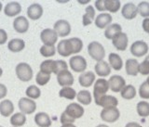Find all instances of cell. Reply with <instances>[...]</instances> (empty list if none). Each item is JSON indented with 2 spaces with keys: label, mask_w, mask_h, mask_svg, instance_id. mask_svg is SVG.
Masks as SVG:
<instances>
[{
  "label": "cell",
  "mask_w": 149,
  "mask_h": 127,
  "mask_svg": "<svg viewBox=\"0 0 149 127\" xmlns=\"http://www.w3.org/2000/svg\"><path fill=\"white\" fill-rule=\"evenodd\" d=\"M25 48V42L21 38H13L8 43V49L12 53H19Z\"/></svg>",
  "instance_id": "cell-24"
},
{
  "label": "cell",
  "mask_w": 149,
  "mask_h": 127,
  "mask_svg": "<svg viewBox=\"0 0 149 127\" xmlns=\"http://www.w3.org/2000/svg\"><path fill=\"white\" fill-rule=\"evenodd\" d=\"M94 72H95V74H97L98 76H100V78H105L110 75L111 67L107 61L102 60V61L96 62L94 66Z\"/></svg>",
  "instance_id": "cell-21"
},
{
  "label": "cell",
  "mask_w": 149,
  "mask_h": 127,
  "mask_svg": "<svg viewBox=\"0 0 149 127\" xmlns=\"http://www.w3.org/2000/svg\"><path fill=\"white\" fill-rule=\"evenodd\" d=\"M15 73L17 78L22 82H29L34 76V70L30 64L26 62L18 63L15 68Z\"/></svg>",
  "instance_id": "cell-1"
},
{
  "label": "cell",
  "mask_w": 149,
  "mask_h": 127,
  "mask_svg": "<svg viewBox=\"0 0 149 127\" xmlns=\"http://www.w3.org/2000/svg\"><path fill=\"white\" fill-rule=\"evenodd\" d=\"M56 48L55 46H45L43 45L39 49V52L41 56H43L44 58H50L53 57L56 54Z\"/></svg>",
  "instance_id": "cell-38"
},
{
  "label": "cell",
  "mask_w": 149,
  "mask_h": 127,
  "mask_svg": "<svg viewBox=\"0 0 149 127\" xmlns=\"http://www.w3.org/2000/svg\"><path fill=\"white\" fill-rule=\"evenodd\" d=\"M8 41V34L4 29L0 28V46L6 44Z\"/></svg>",
  "instance_id": "cell-47"
},
{
  "label": "cell",
  "mask_w": 149,
  "mask_h": 127,
  "mask_svg": "<svg viewBox=\"0 0 149 127\" xmlns=\"http://www.w3.org/2000/svg\"><path fill=\"white\" fill-rule=\"evenodd\" d=\"M146 59V60H148V61H149V55H147L146 57V59Z\"/></svg>",
  "instance_id": "cell-56"
},
{
  "label": "cell",
  "mask_w": 149,
  "mask_h": 127,
  "mask_svg": "<svg viewBox=\"0 0 149 127\" xmlns=\"http://www.w3.org/2000/svg\"><path fill=\"white\" fill-rule=\"evenodd\" d=\"M138 13L141 15L143 19L149 18V2L142 1L137 5Z\"/></svg>",
  "instance_id": "cell-40"
},
{
  "label": "cell",
  "mask_w": 149,
  "mask_h": 127,
  "mask_svg": "<svg viewBox=\"0 0 149 127\" xmlns=\"http://www.w3.org/2000/svg\"><path fill=\"white\" fill-rule=\"evenodd\" d=\"M100 117L102 121H105V123L113 124V123H116V121L119 119L120 111L118 109V107L104 108V109L102 110L100 113Z\"/></svg>",
  "instance_id": "cell-4"
},
{
  "label": "cell",
  "mask_w": 149,
  "mask_h": 127,
  "mask_svg": "<svg viewBox=\"0 0 149 127\" xmlns=\"http://www.w3.org/2000/svg\"><path fill=\"white\" fill-rule=\"evenodd\" d=\"M95 20V8L91 5H88L85 9V14L82 16L83 26H88Z\"/></svg>",
  "instance_id": "cell-28"
},
{
  "label": "cell",
  "mask_w": 149,
  "mask_h": 127,
  "mask_svg": "<svg viewBox=\"0 0 149 127\" xmlns=\"http://www.w3.org/2000/svg\"><path fill=\"white\" fill-rule=\"evenodd\" d=\"M57 52L59 55H61L62 57H69V56H71L74 54V49H73V46L71 44V41L70 39H63L61 40L59 43H58V46H57Z\"/></svg>",
  "instance_id": "cell-13"
},
{
  "label": "cell",
  "mask_w": 149,
  "mask_h": 127,
  "mask_svg": "<svg viewBox=\"0 0 149 127\" xmlns=\"http://www.w3.org/2000/svg\"><path fill=\"white\" fill-rule=\"evenodd\" d=\"M139 73L142 75H146L149 76V61L144 59L139 64Z\"/></svg>",
  "instance_id": "cell-44"
},
{
  "label": "cell",
  "mask_w": 149,
  "mask_h": 127,
  "mask_svg": "<svg viewBox=\"0 0 149 127\" xmlns=\"http://www.w3.org/2000/svg\"><path fill=\"white\" fill-rule=\"evenodd\" d=\"M12 127H13V126H12Z\"/></svg>",
  "instance_id": "cell-60"
},
{
  "label": "cell",
  "mask_w": 149,
  "mask_h": 127,
  "mask_svg": "<svg viewBox=\"0 0 149 127\" xmlns=\"http://www.w3.org/2000/svg\"><path fill=\"white\" fill-rule=\"evenodd\" d=\"M109 89L114 93H120L126 86V80L121 75H112L108 80Z\"/></svg>",
  "instance_id": "cell-10"
},
{
  "label": "cell",
  "mask_w": 149,
  "mask_h": 127,
  "mask_svg": "<svg viewBox=\"0 0 149 127\" xmlns=\"http://www.w3.org/2000/svg\"><path fill=\"white\" fill-rule=\"evenodd\" d=\"M108 91H109L108 80H106L105 78L97 79L94 83V86H93V97H94V99L102 96L106 95Z\"/></svg>",
  "instance_id": "cell-5"
},
{
  "label": "cell",
  "mask_w": 149,
  "mask_h": 127,
  "mask_svg": "<svg viewBox=\"0 0 149 127\" xmlns=\"http://www.w3.org/2000/svg\"><path fill=\"white\" fill-rule=\"evenodd\" d=\"M139 97L143 100L149 99V84L146 81L143 82L139 87Z\"/></svg>",
  "instance_id": "cell-41"
},
{
  "label": "cell",
  "mask_w": 149,
  "mask_h": 127,
  "mask_svg": "<svg viewBox=\"0 0 149 127\" xmlns=\"http://www.w3.org/2000/svg\"><path fill=\"white\" fill-rule=\"evenodd\" d=\"M2 74H3V70H2L1 68H0V77L2 76Z\"/></svg>",
  "instance_id": "cell-55"
},
{
  "label": "cell",
  "mask_w": 149,
  "mask_h": 127,
  "mask_svg": "<svg viewBox=\"0 0 149 127\" xmlns=\"http://www.w3.org/2000/svg\"><path fill=\"white\" fill-rule=\"evenodd\" d=\"M14 110V104L11 100L9 99H3L0 102V114L3 117H9L13 114Z\"/></svg>",
  "instance_id": "cell-25"
},
{
  "label": "cell",
  "mask_w": 149,
  "mask_h": 127,
  "mask_svg": "<svg viewBox=\"0 0 149 127\" xmlns=\"http://www.w3.org/2000/svg\"><path fill=\"white\" fill-rule=\"evenodd\" d=\"M94 102L97 106L102 107V109H104V108L118 107V98L114 96L107 95V94L104 96H102L100 97L96 98V99H94Z\"/></svg>",
  "instance_id": "cell-11"
},
{
  "label": "cell",
  "mask_w": 149,
  "mask_h": 127,
  "mask_svg": "<svg viewBox=\"0 0 149 127\" xmlns=\"http://www.w3.org/2000/svg\"><path fill=\"white\" fill-rule=\"evenodd\" d=\"M77 91L71 86L67 87H62V89L59 91V97L65 98V99L73 100L77 97Z\"/></svg>",
  "instance_id": "cell-34"
},
{
  "label": "cell",
  "mask_w": 149,
  "mask_h": 127,
  "mask_svg": "<svg viewBox=\"0 0 149 127\" xmlns=\"http://www.w3.org/2000/svg\"><path fill=\"white\" fill-rule=\"evenodd\" d=\"M59 3H66V2H68V1H58Z\"/></svg>",
  "instance_id": "cell-57"
},
{
  "label": "cell",
  "mask_w": 149,
  "mask_h": 127,
  "mask_svg": "<svg viewBox=\"0 0 149 127\" xmlns=\"http://www.w3.org/2000/svg\"><path fill=\"white\" fill-rule=\"evenodd\" d=\"M142 27H143V30L146 32L147 35H149V18L143 19V21L142 22Z\"/></svg>",
  "instance_id": "cell-49"
},
{
  "label": "cell",
  "mask_w": 149,
  "mask_h": 127,
  "mask_svg": "<svg viewBox=\"0 0 149 127\" xmlns=\"http://www.w3.org/2000/svg\"><path fill=\"white\" fill-rule=\"evenodd\" d=\"M149 46L146 42L143 40L135 41L130 46V51L132 55H133L136 58H142L143 56H146L148 52Z\"/></svg>",
  "instance_id": "cell-6"
},
{
  "label": "cell",
  "mask_w": 149,
  "mask_h": 127,
  "mask_svg": "<svg viewBox=\"0 0 149 127\" xmlns=\"http://www.w3.org/2000/svg\"><path fill=\"white\" fill-rule=\"evenodd\" d=\"M94 8L97 9V10L101 11L102 13L105 11L104 8V0H97L94 3Z\"/></svg>",
  "instance_id": "cell-46"
},
{
  "label": "cell",
  "mask_w": 149,
  "mask_h": 127,
  "mask_svg": "<svg viewBox=\"0 0 149 127\" xmlns=\"http://www.w3.org/2000/svg\"><path fill=\"white\" fill-rule=\"evenodd\" d=\"M18 107L23 114H32L36 110V103L28 97H22L18 102Z\"/></svg>",
  "instance_id": "cell-7"
},
{
  "label": "cell",
  "mask_w": 149,
  "mask_h": 127,
  "mask_svg": "<svg viewBox=\"0 0 149 127\" xmlns=\"http://www.w3.org/2000/svg\"><path fill=\"white\" fill-rule=\"evenodd\" d=\"M64 111L66 112L70 117H72L74 120L81 118L84 115V113H85V110H84L83 106H81L79 103H76V102L70 103L69 105H67Z\"/></svg>",
  "instance_id": "cell-12"
},
{
  "label": "cell",
  "mask_w": 149,
  "mask_h": 127,
  "mask_svg": "<svg viewBox=\"0 0 149 127\" xmlns=\"http://www.w3.org/2000/svg\"><path fill=\"white\" fill-rule=\"evenodd\" d=\"M112 21H113V18H112L110 13L102 12L95 17L94 23L95 26L99 29H106L110 24H112Z\"/></svg>",
  "instance_id": "cell-20"
},
{
  "label": "cell",
  "mask_w": 149,
  "mask_h": 127,
  "mask_svg": "<svg viewBox=\"0 0 149 127\" xmlns=\"http://www.w3.org/2000/svg\"><path fill=\"white\" fill-rule=\"evenodd\" d=\"M9 123L13 127H22L26 124V116L22 112H17L13 113L10 116Z\"/></svg>",
  "instance_id": "cell-32"
},
{
  "label": "cell",
  "mask_w": 149,
  "mask_h": 127,
  "mask_svg": "<svg viewBox=\"0 0 149 127\" xmlns=\"http://www.w3.org/2000/svg\"><path fill=\"white\" fill-rule=\"evenodd\" d=\"M25 94H26V97L28 98H31V99L35 100L39 98L41 96V90L39 89V87L36 86V84H31L25 90Z\"/></svg>",
  "instance_id": "cell-37"
},
{
  "label": "cell",
  "mask_w": 149,
  "mask_h": 127,
  "mask_svg": "<svg viewBox=\"0 0 149 127\" xmlns=\"http://www.w3.org/2000/svg\"><path fill=\"white\" fill-rule=\"evenodd\" d=\"M61 127H77L74 124H63L61 125Z\"/></svg>",
  "instance_id": "cell-52"
},
{
  "label": "cell",
  "mask_w": 149,
  "mask_h": 127,
  "mask_svg": "<svg viewBox=\"0 0 149 127\" xmlns=\"http://www.w3.org/2000/svg\"><path fill=\"white\" fill-rule=\"evenodd\" d=\"M2 8H3V5H2V2H0V12L2 11Z\"/></svg>",
  "instance_id": "cell-54"
},
{
  "label": "cell",
  "mask_w": 149,
  "mask_h": 127,
  "mask_svg": "<svg viewBox=\"0 0 149 127\" xmlns=\"http://www.w3.org/2000/svg\"><path fill=\"white\" fill-rule=\"evenodd\" d=\"M74 121L76 120H74L72 117H70L65 111H63L60 117V121H61V124H62V125L63 124H74Z\"/></svg>",
  "instance_id": "cell-45"
},
{
  "label": "cell",
  "mask_w": 149,
  "mask_h": 127,
  "mask_svg": "<svg viewBox=\"0 0 149 127\" xmlns=\"http://www.w3.org/2000/svg\"><path fill=\"white\" fill-rule=\"evenodd\" d=\"M104 8L110 13H116L121 8L119 0H104Z\"/></svg>",
  "instance_id": "cell-36"
},
{
  "label": "cell",
  "mask_w": 149,
  "mask_h": 127,
  "mask_svg": "<svg viewBox=\"0 0 149 127\" xmlns=\"http://www.w3.org/2000/svg\"><path fill=\"white\" fill-rule=\"evenodd\" d=\"M22 11V6L19 2H9L4 8V13L8 17H16Z\"/></svg>",
  "instance_id": "cell-22"
},
{
  "label": "cell",
  "mask_w": 149,
  "mask_h": 127,
  "mask_svg": "<svg viewBox=\"0 0 149 127\" xmlns=\"http://www.w3.org/2000/svg\"><path fill=\"white\" fill-rule=\"evenodd\" d=\"M49 80H50V74L49 73L43 72H41V70H39V72L36 73V83L40 86H46V84L49 82Z\"/></svg>",
  "instance_id": "cell-39"
},
{
  "label": "cell",
  "mask_w": 149,
  "mask_h": 127,
  "mask_svg": "<svg viewBox=\"0 0 149 127\" xmlns=\"http://www.w3.org/2000/svg\"><path fill=\"white\" fill-rule=\"evenodd\" d=\"M70 41H71V44L73 46L74 54L80 53L83 49V41L78 37H72V38H70Z\"/></svg>",
  "instance_id": "cell-42"
},
{
  "label": "cell",
  "mask_w": 149,
  "mask_h": 127,
  "mask_svg": "<svg viewBox=\"0 0 149 127\" xmlns=\"http://www.w3.org/2000/svg\"><path fill=\"white\" fill-rule=\"evenodd\" d=\"M58 35L53 29L46 28L43 29L40 32V39L41 42L45 46H55L58 41Z\"/></svg>",
  "instance_id": "cell-8"
},
{
  "label": "cell",
  "mask_w": 149,
  "mask_h": 127,
  "mask_svg": "<svg viewBox=\"0 0 149 127\" xmlns=\"http://www.w3.org/2000/svg\"><path fill=\"white\" fill-rule=\"evenodd\" d=\"M71 24L66 20H58L53 24V30L58 36L66 37L71 34Z\"/></svg>",
  "instance_id": "cell-9"
},
{
  "label": "cell",
  "mask_w": 149,
  "mask_h": 127,
  "mask_svg": "<svg viewBox=\"0 0 149 127\" xmlns=\"http://www.w3.org/2000/svg\"><path fill=\"white\" fill-rule=\"evenodd\" d=\"M29 21L24 16L16 17L13 21V28L19 34H25L29 30Z\"/></svg>",
  "instance_id": "cell-18"
},
{
  "label": "cell",
  "mask_w": 149,
  "mask_h": 127,
  "mask_svg": "<svg viewBox=\"0 0 149 127\" xmlns=\"http://www.w3.org/2000/svg\"><path fill=\"white\" fill-rule=\"evenodd\" d=\"M108 63L110 65L111 69H113L115 70H120L123 68V60L122 58L120 57L118 54L112 52L108 56Z\"/></svg>",
  "instance_id": "cell-27"
},
{
  "label": "cell",
  "mask_w": 149,
  "mask_h": 127,
  "mask_svg": "<svg viewBox=\"0 0 149 127\" xmlns=\"http://www.w3.org/2000/svg\"><path fill=\"white\" fill-rule=\"evenodd\" d=\"M146 82L149 84V76H148V77H147V79H146Z\"/></svg>",
  "instance_id": "cell-58"
},
{
  "label": "cell",
  "mask_w": 149,
  "mask_h": 127,
  "mask_svg": "<svg viewBox=\"0 0 149 127\" xmlns=\"http://www.w3.org/2000/svg\"><path fill=\"white\" fill-rule=\"evenodd\" d=\"M77 99L80 105L88 106L92 102V95L88 90H80L77 94Z\"/></svg>",
  "instance_id": "cell-31"
},
{
  "label": "cell",
  "mask_w": 149,
  "mask_h": 127,
  "mask_svg": "<svg viewBox=\"0 0 149 127\" xmlns=\"http://www.w3.org/2000/svg\"><path fill=\"white\" fill-rule=\"evenodd\" d=\"M121 15L126 20H134L138 15L137 6L134 3L128 2L124 4V6L121 8Z\"/></svg>",
  "instance_id": "cell-16"
},
{
  "label": "cell",
  "mask_w": 149,
  "mask_h": 127,
  "mask_svg": "<svg viewBox=\"0 0 149 127\" xmlns=\"http://www.w3.org/2000/svg\"><path fill=\"white\" fill-rule=\"evenodd\" d=\"M114 48L118 51H125L129 46V37L125 32H120L112 39Z\"/></svg>",
  "instance_id": "cell-14"
},
{
  "label": "cell",
  "mask_w": 149,
  "mask_h": 127,
  "mask_svg": "<svg viewBox=\"0 0 149 127\" xmlns=\"http://www.w3.org/2000/svg\"><path fill=\"white\" fill-rule=\"evenodd\" d=\"M0 127H3V126H2V125H0Z\"/></svg>",
  "instance_id": "cell-59"
},
{
  "label": "cell",
  "mask_w": 149,
  "mask_h": 127,
  "mask_svg": "<svg viewBox=\"0 0 149 127\" xmlns=\"http://www.w3.org/2000/svg\"><path fill=\"white\" fill-rule=\"evenodd\" d=\"M125 127H142V125L136 123V121H130L125 125Z\"/></svg>",
  "instance_id": "cell-50"
},
{
  "label": "cell",
  "mask_w": 149,
  "mask_h": 127,
  "mask_svg": "<svg viewBox=\"0 0 149 127\" xmlns=\"http://www.w3.org/2000/svg\"><path fill=\"white\" fill-rule=\"evenodd\" d=\"M8 95V88L5 84L0 83V99L5 98Z\"/></svg>",
  "instance_id": "cell-48"
},
{
  "label": "cell",
  "mask_w": 149,
  "mask_h": 127,
  "mask_svg": "<svg viewBox=\"0 0 149 127\" xmlns=\"http://www.w3.org/2000/svg\"><path fill=\"white\" fill-rule=\"evenodd\" d=\"M57 82L59 86L62 87L72 86L74 82V78L69 70H65L57 74Z\"/></svg>",
  "instance_id": "cell-15"
},
{
  "label": "cell",
  "mask_w": 149,
  "mask_h": 127,
  "mask_svg": "<svg viewBox=\"0 0 149 127\" xmlns=\"http://www.w3.org/2000/svg\"><path fill=\"white\" fill-rule=\"evenodd\" d=\"M69 66L74 72L82 73L84 72H86L87 67H88V63H87L86 59L84 58L83 56L74 55L70 58Z\"/></svg>",
  "instance_id": "cell-3"
},
{
  "label": "cell",
  "mask_w": 149,
  "mask_h": 127,
  "mask_svg": "<svg viewBox=\"0 0 149 127\" xmlns=\"http://www.w3.org/2000/svg\"><path fill=\"white\" fill-rule=\"evenodd\" d=\"M96 74L91 70H86L78 77V83L82 87H91L96 81Z\"/></svg>",
  "instance_id": "cell-17"
},
{
  "label": "cell",
  "mask_w": 149,
  "mask_h": 127,
  "mask_svg": "<svg viewBox=\"0 0 149 127\" xmlns=\"http://www.w3.org/2000/svg\"><path fill=\"white\" fill-rule=\"evenodd\" d=\"M88 53L95 61H102L105 57V49L100 42L92 41L88 45Z\"/></svg>",
  "instance_id": "cell-2"
},
{
  "label": "cell",
  "mask_w": 149,
  "mask_h": 127,
  "mask_svg": "<svg viewBox=\"0 0 149 127\" xmlns=\"http://www.w3.org/2000/svg\"><path fill=\"white\" fill-rule=\"evenodd\" d=\"M68 70L67 62L64 61V60H62V59L56 60V70H55L54 74L57 75L58 73H60L61 72H63V70Z\"/></svg>",
  "instance_id": "cell-43"
},
{
  "label": "cell",
  "mask_w": 149,
  "mask_h": 127,
  "mask_svg": "<svg viewBox=\"0 0 149 127\" xmlns=\"http://www.w3.org/2000/svg\"><path fill=\"white\" fill-rule=\"evenodd\" d=\"M136 95H137V90L132 84H126L124 88L120 92L121 97L124 98L126 100L133 99V98L136 97Z\"/></svg>",
  "instance_id": "cell-30"
},
{
  "label": "cell",
  "mask_w": 149,
  "mask_h": 127,
  "mask_svg": "<svg viewBox=\"0 0 149 127\" xmlns=\"http://www.w3.org/2000/svg\"><path fill=\"white\" fill-rule=\"evenodd\" d=\"M139 64L136 59H128L125 62L126 73L130 76H137L139 73Z\"/></svg>",
  "instance_id": "cell-23"
},
{
  "label": "cell",
  "mask_w": 149,
  "mask_h": 127,
  "mask_svg": "<svg viewBox=\"0 0 149 127\" xmlns=\"http://www.w3.org/2000/svg\"><path fill=\"white\" fill-rule=\"evenodd\" d=\"M79 4H82V5H86V4H88V3H90L91 1H90V0H84V1H83V0H78V1H77Z\"/></svg>",
  "instance_id": "cell-51"
},
{
  "label": "cell",
  "mask_w": 149,
  "mask_h": 127,
  "mask_svg": "<svg viewBox=\"0 0 149 127\" xmlns=\"http://www.w3.org/2000/svg\"><path fill=\"white\" fill-rule=\"evenodd\" d=\"M43 7L38 3H33L27 8V17L32 21H37L43 15Z\"/></svg>",
  "instance_id": "cell-19"
},
{
  "label": "cell",
  "mask_w": 149,
  "mask_h": 127,
  "mask_svg": "<svg viewBox=\"0 0 149 127\" xmlns=\"http://www.w3.org/2000/svg\"><path fill=\"white\" fill-rule=\"evenodd\" d=\"M96 127H109L108 125H106V124H99V125H97Z\"/></svg>",
  "instance_id": "cell-53"
},
{
  "label": "cell",
  "mask_w": 149,
  "mask_h": 127,
  "mask_svg": "<svg viewBox=\"0 0 149 127\" xmlns=\"http://www.w3.org/2000/svg\"><path fill=\"white\" fill-rule=\"evenodd\" d=\"M136 111L137 114L142 117V118H146L149 116V103L146 100L139 101L136 105Z\"/></svg>",
  "instance_id": "cell-35"
},
{
  "label": "cell",
  "mask_w": 149,
  "mask_h": 127,
  "mask_svg": "<svg viewBox=\"0 0 149 127\" xmlns=\"http://www.w3.org/2000/svg\"><path fill=\"white\" fill-rule=\"evenodd\" d=\"M120 32H122V27L118 23H112L104 31V36L106 39L112 40Z\"/></svg>",
  "instance_id": "cell-29"
},
{
  "label": "cell",
  "mask_w": 149,
  "mask_h": 127,
  "mask_svg": "<svg viewBox=\"0 0 149 127\" xmlns=\"http://www.w3.org/2000/svg\"><path fill=\"white\" fill-rule=\"evenodd\" d=\"M40 70L43 72L49 73L51 75V73L55 72L56 70V60L53 59H46L42 61L40 64Z\"/></svg>",
  "instance_id": "cell-33"
},
{
  "label": "cell",
  "mask_w": 149,
  "mask_h": 127,
  "mask_svg": "<svg viewBox=\"0 0 149 127\" xmlns=\"http://www.w3.org/2000/svg\"><path fill=\"white\" fill-rule=\"evenodd\" d=\"M35 123L38 127H50L52 121L46 112H38L35 115Z\"/></svg>",
  "instance_id": "cell-26"
}]
</instances>
